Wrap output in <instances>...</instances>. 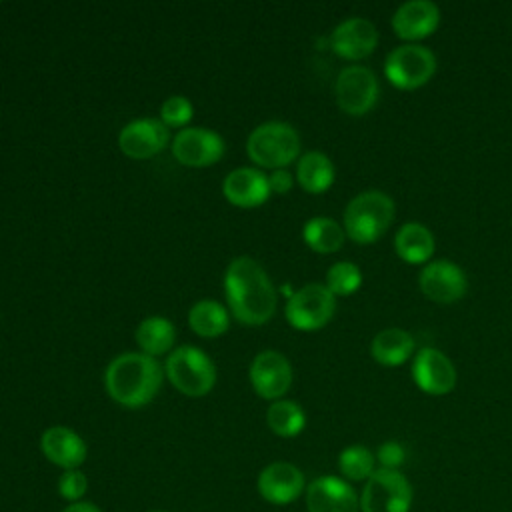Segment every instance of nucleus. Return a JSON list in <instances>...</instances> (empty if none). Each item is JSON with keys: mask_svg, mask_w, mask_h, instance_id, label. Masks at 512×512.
<instances>
[{"mask_svg": "<svg viewBox=\"0 0 512 512\" xmlns=\"http://www.w3.org/2000/svg\"><path fill=\"white\" fill-rule=\"evenodd\" d=\"M308 512H360L354 488L338 476H318L306 486Z\"/></svg>", "mask_w": 512, "mask_h": 512, "instance_id": "nucleus-15", "label": "nucleus"}, {"mask_svg": "<svg viewBox=\"0 0 512 512\" xmlns=\"http://www.w3.org/2000/svg\"><path fill=\"white\" fill-rule=\"evenodd\" d=\"M370 354L382 366H400L414 354V338L404 328H384L372 338Z\"/></svg>", "mask_w": 512, "mask_h": 512, "instance_id": "nucleus-22", "label": "nucleus"}, {"mask_svg": "<svg viewBox=\"0 0 512 512\" xmlns=\"http://www.w3.org/2000/svg\"><path fill=\"white\" fill-rule=\"evenodd\" d=\"M160 118L164 122V126L168 128H180L184 124L190 122L192 118V104L188 98L184 96H170L162 102L160 108Z\"/></svg>", "mask_w": 512, "mask_h": 512, "instance_id": "nucleus-30", "label": "nucleus"}, {"mask_svg": "<svg viewBox=\"0 0 512 512\" xmlns=\"http://www.w3.org/2000/svg\"><path fill=\"white\" fill-rule=\"evenodd\" d=\"M246 152L258 166L282 170L298 158L300 136L288 122H264L250 132Z\"/></svg>", "mask_w": 512, "mask_h": 512, "instance_id": "nucleus-4", "label": "nucleus"}, {"mask_svg": "<svg viewBox=\"0 0 512 512\" xmlns=\"http://www.w3.org/2000/svg\"><path fill=\"white\" fill-rule=\"evenodd\" d=\"M394 250L408 264L428 262L436 250L434 234L420 222H406L394 236Z\"/></svg>", "mask_w": 512, "mask_h": 512, "instance_id": "nucleus-21", "label": "nucleus"}, {"mask_svg": "<svg viewBox=\"0 0 512 512\" xmlns=\"http://www.w3.org/2000/svg\"><path fill=\"white\" fill-rule=\"evenodd\" d=\"M226 144L220 134L208 128H184L172 140L174 158L192 168L216 164L224 156Z\"/></svg>", "mask_w": 512, "mask_h": 512, "instance_id": "nucleus-11", "label": "nucleus"}, {"mask_svg": "<svg viewBox=\"0 0 512 512\" xmlns=\"http://www.w3.org/2000/svg\"><path fill=\"white\" fill-rule=\"evenodd\" d=\"M394 214V200L386 192L364 190L346 204L344 232L356 244H374L390 228Z\"/></svg>", "mask_w": 512, "mask_h": 512, "instance_id": "nucleus-3", "label": "nucleus"}, {"mask_svg": "<svg viewBox=\"0 0 512 512\" xmlns=\"http://www.w3.org/2000/svg\"><path fill=\"white\" fill-rule=\"evenodd\" d=\"M168 144V128L156 118H138L128 122L118 136L120 150L136 160H144L162 152Z\"/></svg>", "mask_w": 512, "mask_h": 512, "instance_id": "nucleus-17", "label": "nucleus"}, {"mask_svg": "<svg viewBox=\"0 0 512 512\" xmlns=\"http://www.w3.org/2000/svg\"><path fill=\"white\" fill-rule=\"evenodd\" d=\"M42 454L62 470H76L84 464L88 448L86 442L66 426H50L40 436Z\"/></svg>", "mask_w": 512, "mask_h": 512, "instance_id": "nucleus-19", "label": "nucleus"}, {"mask_svg": "<svg viewBox=\"0 0 512 512\" xmlns=\"http://www.w3.org/2000/svg\"><path fill=\"white\" fill-rule=\"evenodd\" d=\"M386 78L400 90H416L428 84L436 72V56L422 44L396 46L384 62Z\"/></svg>", "mask_w": 512, "mask_h": 512, "instance_id": "nucleus-7", "label": "nucleus"}, {"mask_svg": "<svg viewBox=\"0 0 512 512\" xmlns=\"http://www.w3.org/2000/svg\"><path fill=\"white\" fill-rule=\"evenodd\" d=\"M362 284V272L352 262H336L326 272V288L334 296H350Z\"/></svg>", "mask_w": 512, "mask_h": 512, "instance_id": "nucleus-29", "label": "nucleus"}, {"mask_svg": "<svg viewBox=\"0 0 512 512\" xmlns=\"http://www.w3.org/2000/svg\"><path fill=\"white\" fill-rule=\"evenodd\" d=\"M336 310V296L326 284H306L294 292L284 308L286 320L296 330H318L326 326Z\"/></svg>", "mask_w": 512, "mask_h": 512, "instance_id": "nucleus-8", "label": "nucleus"}, {"mask_svg": "<svg viewBox=\"0 0 512 512\" xmlns=\"http://www.w3.org/2000/svg\"><path fill=\"white\" fill-rule=\"evenodd\" d=\"M440 24V10L430 0H408L400 4L392 16V30L408 44L428 38Z\"/></svg>", "mask_w": 512, "mask_h": 512, "instance_id": "nucleus-18", "label": "nucleus"}, {"mask_svg": "<svg viewBox=\"0 0 512 512\" xmlns=\"http://www.w3.org/2000/svg\"><path fill=\"white\" fill-rule=\"evenodd\" d=\"M338 470L346 480H368L376 472V456L362 444L346 446L338 456Z\"/></svg>", "mask_w": 512, "mask_h": 512, "instance_id": "nucleus-28", "label": "nucleus"}, {"mask_svg": "<svg viewBox=\"0 0 512 512\" xmlns=\"http://www.w3.org/2000/svg\"><path fill=\"white\" fill-rule=\"evenodd\" d=\"M268 428L280 438H294L306 426V414L292 400H274L266 410Z\"/></svg>", "mask_w": 512, "mask_h": 512, "instance_id": "nucleus-27", "label": "nucleus"}, {"mask_svg": "<svg viewBox=\"0 0 512 512\" xmlns=\"http://www.w3.org/2000/svg\"><path fill=\"white\" fill-rule=\"evenodd\" d=\"M134 338H136L138 346L142 348V352L154 358V356L166 354L172 348L176 330L168 318L148 316L138 324Z\"/></svg>", "mask_w": 512, "mask_h": 512, "instance_id": "nucleus-24", "label": "nucleus"}, {"mask_svg": "<svg viewBox=\"0 0 512 512\" xmlns=\"http://www.w3.org/2000/svg\"><path fill=\"white\" fill-rule=\"evenodd\" d=\"M88 490V478L82 470H64L58 478V494L74 504V502H82L84 494Z\"/></svg>", "mask_w": 512, "mask_h": 512, "instance_id": "nucleus-31", "label": "nucleus"}, {"mask_svg": "<svg viewBox=\"0 0 512 512\" xmlns=\"http://www.w3.org/2000/svg\"><path fill=\"white\" fill-rule=\"evenodd\" d=\"M302 238H304L306 246L312 248L314 252L332 254L342 248L346 232L336 220H332L328 216H314L304 224Z\"/></svg>", "mask_w": 512, "mask_h": 512, "instance_id": "nucleus-25", "label": "nucleus"}, {"mask_svg": "<svg viewBox=\"0 0 512 512\" xmlns=\"http://www.w3.org/2000/svg\"><path fill=\"white\" fill-rule=\"evenodd\" d=\"M414 490L400 470L378 468L364 484L360 512H410Z\"/></svg>", "mask_w": 512, "mask_h": 512, "instance_id": "nucleus-6", "label": "nucleus"}, {"mask_svg": "<svg viewBox=\"0 0 512 512\" xmlns=\"http://www.w3.org/2000/svg\"><path fill=\"white\" fill-rule=\"evenodd\" d=\"M160 364L144 352H126L116 356L106 372L104 386L110 398L124 408H142L154 400L162 386Z\"/></svg>", "mask_w": 512, "mask_h": 512, "instance_id": "nucleus-2", "label": "nucleus"}, {"mask_svg": "<svg viewBox=\"0 0 512 512\" xmlns=\"http://www.w3.org/2000/svg\"><path fill=\"white\" fill-rule=\"evenodd\" d=\"M190 328L202 338H216L228 330V310L216 300H200L188 312Z\"/></svg>", "mask_w": 512, "mask_h": 512, "instance_id": "nucleus-26", "label": "nucleus"}, {"mask_svg": "<svg viewBox=\"0 0 512 512\" xmlns=\"http://www.w3.org/2000/svg\"><path fill=\"white\" fill-rule=\"evenodd\" d=\"M250 384L260 398H282L292 384V366L288 358L276 350H264L256 354L248 370Z\"/></svg>", "mask_w": 512, "mask_h": 512, "instance_id": "nucleus-13", "label": "nucleus"}, {"mask_svg": "<svg viewBox=\"0 0 512 512\" xmlns=\"http://www.w3.org/2000/svg\"><path fill=\"white\" fill-rule=\"evenodd\" d=\"M226 200L238 208H256L270 198L268 176L256 168H236L222 184Z\"/></svg>", "mask_w": 512, "mask_h": 512, "instance_id": "nucleus-20", "label": "nucleus"}, {"mask_svg": "<svg viewBox=\"0 0 512 512\" xmlns=\"http://www.w3.org/2000/svg\"><path fill=\"white\" fill-rule=\"evenodd\" d=\"M152 512H162V510H152Z\"/></svg>", "mask_w": 512, "mask_h": 512, "instance_id": "nucleus-35", "label": "nucleus"}, {"mask_svg": "<svg viewBox=\"0 0 512 512\" xmlns=\"http://www.w3.org/2000/svg\"><path fill=\"white\" fill-rule=\"evenodd\" d=\"M232 316L246 326H262L276 312V290L266 270L250 256L234 258L224 276Z\"/></svg>", "mask_w": 512, "mask_h": 512, "instance_id": "nucleus-1", "label": "nucleus"}, {"mask_svg": "<svg viewBox=\"0 0 512 512\" xmlns=\"http://www.w3.org/2000/svg\"><path fill=\"white\" fill-rule=\"evenodd\" d=\"M422 294L436 304H454L468 290L466 272L450 260H434L418 276Z\"/></svg>", "mask_w": 512, "mask_h": 512, "instance_id": "nucleus-10", "label": "nucleus"}, {"mask_svg": "<svg viewBox=\"0 0 512 512\" xmlns=\"http://www.w3.org/2000/svg\"><path fill=\"white\" fill-rule=\"evenodd\" d=\"M256 488L266 502L286 506L300 498L306 488V480L298 466L290 462H272L260 470Z\"/></svg>", "mask_w": 512, "mask_h": 512, "instance_id": "nucleus-14", "label": "nucleus"}, {"mask_svg": "<svg viewBox=\"0 0 512 512\" xmlns=\"http://www.w3.org/2000/svg\"><path fill=\"white\" fill-rule=\"evenodd\" d=\"M296 180L306 192L322 194L334 182V164L324 152H318V150L306 152L298 160Z\"/></svg>", "mask_w": 512, "mask_h": 512, "instance_id": "nucleus-23", "label": "nucleus"}, {"mask_svg": "<svg viewBox=\"0 0 512 512\" xmlns=\"http://www.w3.org/2000/svg\"><path fill=\"white\" fill-rule=\"evenodd\" d=\"M62 512H102L96 504H92V502H86V500H82V502H74V504H68Z\"/></svg>", "mask_w": 512, "mask_h": 512, "instance_id": "nucleus-34", "label": "nucleus"}, {"mask_svg": "<svg viewBox=\"0 0 512 512\" xmlns=\"http://www.w3.org/2000/svg\"><path fill=\"white\" fill-rule=\"evenodd\" d=\"M292 174L288 170H274L268 176V184H270V192H278V194H286L292 188Z\"/></svg>", "mask_w": 512, "mask_h": 512, "instance_id": "nucleus-33", "label": "nucleus"}, {"mask_svg": "<svg viewBox=\"0 0 512 512\" xmlns=\"http://www.w3.org/2000/svg\"><path fill=\"white\" fill-rule=\"evenodd\" d=\"M334 92L342 112L348 116H364L376 106L380 86L376 74L370 68L352 64L340 70Z\"/></svg>", "mask_w": 512, "mask_h": 512, "instance_id": "nucleus-9", "label": "nucleus"}, {"mask_svg": "<svg viewBox=\"0 0 512 512\" xmlns=\"http://www.w3.org/2000/svg\"><path fill=\"white\" fill-rule=\"evenodd\" d=\"M376 462L380 464V468L398 470L406 462V448L398 440H388L378 446Z\"/></svg>", "mask_w": 512, "mask_h": 512, "instance_id": "nucleus-32", "label": "nucleus"}, {"mask_svg": "<svg viewBox=\"0 0 512 512\" xmlns=\"http://www.w3.org/2000/svg\"><path fill=\"white\" fill-rule=\"evenodd\" d=\"M164 368L172 386L192 398L208 394L216 384L214 362L196 346H180L170 352Z\"/></svg>", "mask_w": 512, "mask_h": 512, "instance_id": "nucleus-5", "label": "nucleus"}, {"mask_svg": "<svg viewBox=\"0 0 512 512\" xmlns=\"http://www.w3.org/2000/svg\"><path fill=\"white\" fill-rule=\"evenodd\" d=\"M378 46L376 26L362 18L352 16L340 22L330 34V48L344 60H362L370 56Z\"/></svg>", "mask_w": 512, "mask_h": 512, "instance_id": "nucleus-16", "label": "nucleus"}, {"mask_svg": "<svg viewBox=\"0 0 512 512\" xmlns=\"http://www.w3.org/2000/svg\"><path fill=\"white\" fill-rule=\"evenodd\" d=\"M412 380L424 394L444 396L456 386V368L442 350L428 346L414 356Z\"/></svg>", "mask_w": 512, "mask_h": 512, "instance_id": "nucleus-12", "label": "nucleus"}]
</instances>
